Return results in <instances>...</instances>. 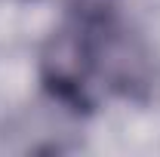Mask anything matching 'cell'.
<instances>
[{
    "label": "cell",
    "instance_id": "cell-1",
    "mask_svg": "<svg viewBox=\"0 0 160 157\" xmlns=\"http://www.w3.org/2000/svg\"><path fill=\"white\" fill-rule=\"evenodd\" d=\"M92 43V68L105 83L126 99L145 102L151 93V56L136 34H129L108 13H83Z\"/></svg>",
    "mask_w": 160,
    "mask_h": 157
},
{
    "label": "cell",
    "instance_id": "cell-2",
    "mask_svg": "<svg viewBox=\"0 0 160 157\" xmlns=\"http://www.w3.org/2000/svg\"><path fill=\"white\" fill-rule=\"evenodd\" d=\"M96 74L92 68V43H89V28L80 16L74 25H65L52 31L40 53V77L43 86L52 96L71 105L74 111H89L92 99L86 93L89 77Z\"/></svg>",
    "mask_w": 160,
    "mask_h": 157
}]
</instances>
